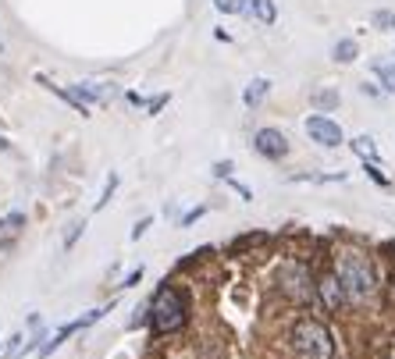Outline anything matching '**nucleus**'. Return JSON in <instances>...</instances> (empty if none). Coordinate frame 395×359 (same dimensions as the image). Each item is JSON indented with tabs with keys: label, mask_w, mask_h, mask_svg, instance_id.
Instances as JSON below:
<instances>
[{
	"label": "nucleus",
	"mask_w": 395,
	"mask_h": 359,
	"mask_svg": "<svg viewBox=\"0 0 395 359\" xmlns=\"http://www.w3.org/2000/svg\"><path fill=\"white\" fill-rule=\"evenodd\" d=\"M288 342H292L299 359H331L335 356V338H331V331L321 320H314V316L296 320L292 331H288Z\"/></svg>",
	"instance_id": "f257e3e1"
},
{
	"label": "nucleus",
	"mask_w": 395,
	"mask_h": 359,
	"mask_svg": "<svg viewBox=\"0 0 395 359\" xmlns=\"http://www.w3.org/2000/svg\"><path fill=\"white\" fill-rule=\"evenodd\" d=\"M185 295L171 285H164L157 295H153V306H150V324H153V334H175L185 327Z\"/></svg>",
	"instance_id": "f03ea898"
},
{
	"label": "nucleus",
	"mask_w": 395,
	"mask_h": 359,
	"mask_svg": "<svg viewBox=\"0 0 395 359\" xmlns=\"http://www.w3.org/2000/svg\"><path fill=\"white\" fill-rule=\"evenodd\" d=\"M339 278L349 292V299H370L374 288H378L374 263L363 257V252H342L339 257Z\"/></svg>",
	"instance_id": "7ed1b4c3"
},
{
	"label": "nucleus",
	"mask_w": 395,
	"mask_h": 359,
	"mask_svg": "<svg viewBox=\"0 0 395 359\" xmlns=\"http://www.w3.org/2000/svg\"><path fill=\"white\" fill-rule=\"evenodd\" d=\"M278 285H281V292L288 299L299 303V306L317 303V285L310 278V267H303V263H281L278 267Z\"/></svg>",
	"instance_id": "20e7f679"
},
{
	"label": "nucleus",
	"mask_w": 395,
	"mask_h": 359,
	"mask_svg": "<svg viewBox=\"0 0 395 359\" xmlns=\"http://www.w3.org/2000/svg\"><path fill=\"white\" fill-rule=\"evenodd\" d=\"M306 132H310V139H314V142L328 146V150H331V146H342V142H345L339 121H331V118H324V114H310V118H306Z\"/></svg>",
	"instance_id": "39448f33"
},
{
	"label": "nucleus",
	"mask_w": 395,
	"mask_h": 359,
	"mask_svg": "<svg viewBox=\"0 0 395 359\" xmlns=\"http://www.w3.org/2000/svg\"><path fill=\"white\" fill-rule=\"evenodd\" d=\"M253 150L267 160H281V157H288V139L278 129H260L253 135Z\"/></svg>",
	"instance_id": "423d86ee"
},
{
	"label": "nucleus",
	"mask_w": 395,
	"mask_h": 359,
	"mask_svg": "<svg viewBox=\"0 0 395 359\" xmlns=\"http://www.w3.org/2000/svg\"><path fill=\"white\" fill-rule=\"evenodd\" d=\"M317 292H321V299H324L328 309H339V306L349 299V292H345V285H342L339 274H324L321 285H317Z\"/></svg>",
	"instance_id": "0eeeda50"
},
{
	"label": "nucleus",
	"mask_w": 395,
	"mask_h": 359,
	"mask_svg": "<svg viewBox=\"0 0 395 359\" xmlns=\"http://www.w3.org/2000/svg\"><path fill=\"white\" fill-rule=\"evenodd\" d=\"M267 89H271V82H267V78H253V82H249V86H246V93H242L246 107H257V103L267 96Z\"/></svg>",
	"instance_id": "6e6552de"
},
{
	"label": "nucleus",
	"mask_w": 395,
	"mask_h": 359,
	"mask_svg": "<svg viewBox=\"0 0 395 359\" xmlns=\"http://www.w3.org/2000/svg\"><path fill=\"white\" fill-rule=\"evenodd\" d=\"M335 61H342V65H349V61H356V54H360V47H356V39H339L335 43Z\"/></svg>",
	"instance_id": "1a4fd4ad"
},
{
	"label": "nucleus",
	"mask_w": 395,
	"mask_h": 359,
	"mask_svg": "<svg viewBox=\"0 0 395 359\" xmlns=\"http://www.w3.org/2000/svg\"><path fill=\"white\" fill-rule=\"evenodd\" d=\"M349 146H352V150H356L363 160H374V157H378V146H374V139H370V135H356Z\"/></svg>",
	"instance_id": "9d476101"
},
{
	"label": "nucleus",
	"mask_w": 395,
	"mask_h": 359,
	"mask_svg": "<svg viewBox=\"0 0 395 359\" xmlns=\"http://www.w3.org/2000/svg\"><path fill=\"white\" fill-rule=\"evenodd\" d=\"M310 103H314V107H321V111H331V107H339V93H335V89H321V93L310 96Z\"/></svg>",
	"instance_id": "9b49d317"
},
{
	"label": "nucleus",
	"mask_w": 395,
	"mask_h": 359,
	"mask_svg": "<svg viewBox=\"0 0 395 359\" xmlns=\"http://www.w3.org/2000/svg\"><path fill=\"white\" fill-rule=\"evenodd\" d=\"M378 78H381L385 93H395V65H378Z\"/></svg>",
	"instance_id": "f8f14e48"
},
{
	"label": "nucleus",
	"mask_w": 395,
	"mask_h": 359,
	"mask_svg": "<svg viewBox=\"0 0 395 359\" xmlns=\"http://www.w3.org/2000/svg\"><path fill=\"white\" fill-rule=\"evenodd\" d=\"M257 18L271 25L275 22V0H257Z\"/></svg>",
	"instance_id": "ddd939ff"
},
{
	"label": "nucleus",
	"mask_w": 395,
	"mask_h": 359,
	"mask_svg": "<svg viewBox=\"0 0 395 359\" xmlns=\"http://www.w3.org/2000/svg\"><path fill=\"white\" fill-rule=\"evenodd\" d=\"M82 228H86V221H75V224H68V235H65V249H72V246L78 242V235H82Z\"/></svg>",
	"instance_id": "4468645a"
},
{
	"label": "nucleus",
	"mask_w": 395,
	"mask_h": 359,
	"mask_svg": "<svg viewBox=\"0 0 395 359\" xmlns=\"http://www.w3.org/2000/svg\"><path fill=\"white\" fill-rule=\"evenodd\" d=\"M260 242H264V235H242V239H235V242H232V252L249 249V246H260Z\"/></svg>",
	"instance_id": "2eb2a0df"
},
{
	"label": "nucleus",
	"mask_w": 395,
	"mask_h": 359,
	"mask_svg": "<svg viewBox=\"0 0 395 359\" xmlns=\"http://www.w3.org/2000/svg\"><path fill=\"white\" fill-rule=\"evenodd\" d=\"M114 188H118V175H111V178H107V188H103V199H96V210L107 206V199L114 196Z\"/></svg>",
	"instance_id": "dca6fc26"
},
{
	"label": "nucleus",
	"mask_w": 395,
	"mask_h": 359,
	"mask_svg": "<svg viewBox=\"0 0 395 359\" xmlns=\"http://www.w3.org/2000/svg\"><path fill=\"white\" fill-rule=\"evenodd\" d=\"M374 25H378V29H392V25H395V18H392L388 11H378V14H374Z\"/></svg>",
	"instance_id": "f3484780"
},
{
	"label": "nucleus",
	"mask_w": 395,
	"mask_h": 359,
	"mask_svg": "<svg viewBox=\"0 0 395 359\" xmlns=\"http://www.w3.org/2000/svg\"><path fill=\"white\" fill-rule=\"evenodd\" d=\"M18 224H25V217H22V214H11V217H4V221H0V231H8V228H18Z\"/></svg>",
	"instance_id": "a211bd4d"
},
{
	"label": "nucleus",
	"mask_w": 395,
	"mask_h": 359,
	"mask_svg": "<svg viewBox=\"0 0 395 359\" xmlns=\"http://www.w3.org/2000/svg\"><path fill=\"white\" fill-rule=\"evenodd\" d=\"M150 224H153V221H150V217H142V221H139V224H136V228H132V239H136V242H139V239H142V235H147V228H150Z\"/></svg>",
	"instance_id": "6ab92c4d"
},
{
	"label": "nucleus",
	"mask_w": 395,
	"mask_h": 359,
	"mask_svg": "<svg viewBox=\"0 0 395 359\" xmlns=\"http://www.w3.org/2000/svg\"><path fill=\"white\" fill-rule=\"evenodd\" d=\"M363 171H367V175H370L374 182H378V185H385V188H388V178H385V175H381V171H378V167H374V164H367Z\"/></svg>",
	"instance_id": "aec40b11"
},
{
	"label": "nucleus",
	"mask_w": 395,
	"mask_h": 359,
	"mask_svg": "<svg viewBox=\"0 0 395 359\" xmlns=\"http://www.w3.org/2000/svg\"><path fill=\"white\" fill-rule=\"evenodd\" d=\"M217 11H224V14H235V11H239V0H217Z\"/></svg>",
	"instance_id": "412c9836"
},
{
	"label": "nucleus",
	"mask_w": 395,
	"mask_h": 359,
	"mask_svg": "<svg viewBox=\"0 0 395 359\" xmlns=\"http://www.w3.org/2000/svg\"><path fill=\"white\" fill-rule=\"evenodd\" d=\"M214 175H217V178H228V175H232V160H221V164H214Z\"/></svg>",
	"instance_id": "4be33fe9"
},
{
	"label": "nucleus",
	"mask_w": 395,
	"mask_h": 359,
	"mask_svg": "<svg viewBox=\"0 0 395 359\" xmlns=\"http://www.w3.org/2000/svg\"><path fill=\"white\" fill-rule=\"evenodd\" d=\"M239 14H257V0H239Z\"/></svg>",
	"instance_id": "5701e85b"
},
{
	"label": "nucleus",
	"mask_w": 395,
	"mask_h": 359,
	"mask_svg": "<svg viewBox=\"0 0 395 359\" xmlns=\"http://www.w3.org/2000/svg\"><path fill=\"white\" fill-rule=\"evenodd\" d=\"M203 214H206V206H196V210H189V214L182 217V224H193V221H196V217H203Z\"/></svg>",
	"instance_id": "b1692460"
},
{
	"label": "nucleus",
	"mask_w": 395,
	"mask_h": 359,
	"mask_svg": "<svg viewBox=\"0 0 395 359\" xmlns=\"http://www.w3.org/2000/svg\"><path fill=\"white\" fill-rule=\"evenodd\" d=\"M139 278H142V267H139V270H132V274H129V278H125V281H121V288H132V285H139Z\"/></svg>",
	"instance_id": "393cba45"
},
{
	"label": "nucleus",
	"mask_w": 395,
	"mask_h": 359,
	"mask_svg": "<svg viewBox=\"0 0 395 359\" xmlns=\"http://www.w3.org/2000/svg\"><path fill=\"white\" fill-rule=\"evenodd\" d=\"M164 103H168V96H157V100H150V103H147V107H150V114H157V111L164 107Z\"/></svg>",
	"instance_id": "a878e982"
},
{
	"label": "nucleus",
	"mask_w": 395,
	"mask_h": 359,
	"mask_svg": "<svg viewBox=\"0 0 395 359\" xmlns=\"http://www.w3.org/2000/svg\"><path fill=\"white\" fill-rule=\"evenodd\" d=\"M392 303H395V274H392Z\"/></svg>",
	"instance_id": "bb28decb"
},
{
	"label": "nucleus",
	"mask_w": 395,
	"mask_h": 359,
	"mask_svg": "<svg viewBox=\"0 0 395 359\" xmlns=\"http://www.w3.org/2000/svg\"><path fill=\"white\" fill-rule=\"evenodd\" d=\"M0 150H8V139L4 135H0Z\"/></svg>",
	"instance_id": "cd10ccee"
}]
</instances>
